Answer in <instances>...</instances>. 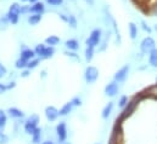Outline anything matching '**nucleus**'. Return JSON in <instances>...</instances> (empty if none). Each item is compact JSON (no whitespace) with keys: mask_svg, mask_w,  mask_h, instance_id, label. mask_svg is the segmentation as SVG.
Segmentation results:
<instances>
[{"mask_svg":"<svg viewBox=\"0 0 157 144\" xmlns=\"http://www.w3.org/2000/svg\"><path fill=\"white\" fill-rule=\"evenodd\" d=\"M21 9H22V6L20 4H17V2L11 4V6L9 9V12L6 15V17H7V20L11 24H17L18 18H20V13H21Z\"/></svg>","mask_w":157,"mask_h":144,"instance_id":"f257e3e1","label":"nucleus"},{"mask_svg":"<svg viewBox=\"0 0 157 144\" xmlns=\"http://www.w3.org/2000/svg\"><path fill=\"white\" fill-rule=\"evenodd\" d=\"M100 40H101V29H94L89 38L86 39V46H90V47H95L100 44Z\"/></svg>","mask_w":157,"mask_h":144,"instance_id":"f03ea898","label":"nucleus"},{"mask_svg":"<svg viewBox=\"0 0 157 144\" xmlns=\"http://www.w3.org/2000/svg\"><path fill=\"white\" fill-rule=\"evenodd\" d=\"M155 40L151 38V36H147V38H145L143 41H141V44H140V49H141V52L143 53H150L151 51H154L155 50Z\"/></svg>","mask_w":157,"mask_h":144,"instance_id":"7ed1b4c3","label":"nucleus"},{"mask_svg":"<svg viewBox=\"0 0 157 144\" xmlns=\"http://www.w3.org/2000/svg\"><path fill=\"white\" fill-rule=\"evenodd\" d=\"M98 76H99V70H98L95 67L89 66V67L85 69L84 77H85V81H86L88 84H93V82H95L96 79H98Z\"/></svg>","mask_w":157,"mask_h":144,"instance_id":"20e7f679","label":"nucleus"},{"mask_svg":"<svg viewBox=\"0 0 157 144\" xmlns=\"http://www.w3.org/2000/svg\"><path fill=\"white\" fill-rule=\"evenodd\" d=\"M56 132H57V138L61 143H63L67 138V128H66V124L65 122H60L56 127Z\"/></svg>","mask_w":157,"mask_h":144,"instance_id":"39448f33","label":"nucleus"},{"mask_svg":"<svg viewBox=\"0 0 157 144\" xmlns=\"http://www.w3.org/2000/svg\"><path fill=\"white\" fill-rule=\"evenodd\" d=\"M59 115H60V110H57L55 107L50 106V107H46V109H45V116L49 121H55Z\"/></svg>","mask_w":157,"mask_h":144,"instance_id":"423d86ee","label":"nucleus"},{"mask_svg":"<svg viewBox=\"0 0 157 144\" xmlns=\"http://www.w3.org/2000/svg\"><path fill=\"white\" fill-rule=\"evenodd\" d=\"M129 66L127 64V66H124V67H122L119 70H118L116 74H115V80L117 81V82H122V81H124L125 80V77L128 76V73H129Z\"/></svg>","mask_w":157,"mask_h":144,"instance_id":"0eeeda50","label":"nucleus"},{"mask_svg":"<svg viewBox=\"0 0 157 144\" xmlns=\"http://www.w3.org/2000/svg\"><path fill=\"white\" fill-rule=\"evenodd\" d=\"M105 93L106 96H110V97H113L118 93V84L117 81H112L110 82L106 87H105Z\"/></svg>","mask_w":157,"mask_h":144,"instance_id":"6e6552de","label":"nucleus"},{"mask_svg":"<svg viewBox=\"0 0 157 144\" xmlns=\"http://www.w3.org/2000/svg\"><path fill=\"white\" fill-rule=\"evenodd\" d=\"M135 106H136V101H132V102L128 104V107L125 108V110L123 111V114L121 115L119 121H122V120H124L127 116H129V115L133 113V110H134V108H135Z\"/></svg>","mask_w":157,"mask_h":144,"instance_id":"1a4fd4ad","label":"nucleus"},{"mask_svg":"<svg viewBox=\"0 0 157 144\" xmlns=\"http://www.w3.org/2000/svg\"><path fill=\"white\" fill-rule=\"evenodd\" d=\"M44 10H45L44 4H43V2H39V1L33 2V5L29 6V12H32V13H43Z\"/></svg>","mask_w":157,"mask_h":144,"instance_id":"9d476101","label":"nucleus"},{"mask_svg":"<svg viewBox=\"0 0 157 144\" xmlns=\"http://www.w3.org/2000/svg\"><path fill=\"white\" fill-rule=\"evenodd\" d=\"M36 57V52L34 50H31V49H25L22 52H21V58L26 59V61H31Z\"/></svg>","mask_w":157,"mask_h":144,"instance_id":"9b49d317","label":"nucleus"},{"mask_svg":"<svg viewBox=\"0 0 157 144\" xmlns=\"http://www.w3.org/2000/svg\"><path fill=\"white\" fill-rule=\"evenodd\" d=\"M27 21H28V23H29L31 26L38 24L40 21H41V13H32V15H29Z\"/></svg>","mask_w":157,"mask_h":144,"instance_id":"f8f14e48","label":"nucleus"},{"mask_svg":"<svg viewBox=\"0 0 157 144\" xmlns=\"http://www.w3.org/2000/svg\"><path fill=\"white\" fill-rule=\"evenodd\" d=\"M7 113H9V115L11 117H15V119H20V117L23 116V111L17 108H9L7 109Z\"/></svg>","mask_w":157,"mask_h":144,"instance_id":"ddd939ff","label":"nucleus"},{"mask_svg":"<svg viewBox=\"0 0 157 144\" xmlns=\"http://www.w3.org/2000/svg\"><path fill=\"white\" fill-rule=\"evenodd\" d=\"M54 53H55V49H54V46H46L40 58H43V59L50 58V57H52V56H54Z\"/></svg>","mask_w":157,"mask_h":144,"instance_id":"4468645a","label":"nucleus"},{"mask_svg":"<svg viewBox=\"0 0 157 144\" xmlns=\"http://www.w3.org/2000/svg\"><path fill=\"white\" fill-rule=\"evenodd\" d=\"M65 45H66L67 49H70V50H72V51H76V50L79 49V42L76 39H70V40H67V41L65 42Z\"/></svg>","mask_w":157,"mask_h":144,"instance_id":"2eb2a0df","label":"nucleus"},{"mask_svg":"<svg viewBox=\"0 0 157 144\" xmlns=\"http://www.w3.org/2000/svg\"><path fill=\"white\" fill-rule=\"evenodd\" d=\"M73 107H75V106H73V103H72V102H68V103H66V104H65V106H63L62 108L60 109V115L65 116V115L70 114Z\"/></svg>","mask_w":157,"mask_h":144,"instance_id":"dca6fc26","label":"nucleus"},{"mask_svg":"<svg viewBox=\"0 0 157 144\" xmlns=\"http://www.w3.org/2000/svg\"><path fill=\"white\" fill-rule=\"evenodd\" d=\"M45 42H46V45H49V46H55V45H57V44L60 42V38L56 35H50L45 39Z\"/></svg>","mask_w":157,"mask_h":144,"instance_id":"f3484780","label":"nucleus"},{"mask_svg":"<svg viewBox=\"0 0 157 144\" xmlns=\"http://www.w3.org/2000/svg\"><path fill=\"white\" fill-rule=\"evenodd\" d=\"M38 127H37V125H34V124H32V122H26V125H25V131L28 133V135H33V132L37 130Z\"/></svg>","mask_w":157,"mask_h":144,"instance_id":"a211bd4d","label":"nucleus"},{"mask_svg":"<svg viewBox=\"0 0 157 144\" xmlns=\"http://www.w3.org/2000/svg\"><path fill=\"white\" fill-rule=\"evenodd\" d=\"M149 62L152 67H157V49H155L154 51L150 52V58H149Z\"/></svg>","mask_w":157,"mask_h":144,"instance_id":"6ab92c4d","label":"nucleus"},{"mask_svg":"<svg viewBox=\"0 0 157 144\" xmlns=\"http://www.w3.org/2000/svg\"><path fill=\"white\" fill-rule=\"evenodd\" d=\"M129 34H130V38H132V39H135L136 35H138V27H136L135 23H133V22L129 23Z\"/></svg>","mask_w":157,"mask_h":144,"instance_id":"aec40b11","label":"nucleus"},{"mask_svg":"<svg viewBox=\"0 0 157 144\" xmlns=\"http://www.w3.org/2000/svg\"><path fill=\"white\" fill-rule=\"evenodd\" d=\"M112 108H113V103H111V102L104 108V110H102V117H104V119H107V117L110 116V114H111V111H112Z\"/></svg>","mask_w":157,"mask_h":144,"instance_id":"412c9836","label":"nucleus"},{"mask_svg":"<svg viewBox=\"0 0 157 144\" xmlns=\"http://www.w3.org/2000/svg\"><path fill=\"white\" fill-rule=\"evenodd\" d=\"M94 57V47H90V46H86L85 49V59L86 62H90Z\"/></svg>","mask_w":157,"mask_h":144,"instance_id":"4be33fe9","label":"nucleus"},{"mask_svg":"<svg viewBox=\"0 0 157 144\" xmlns=\"http://www.w3.org/2000/svg\"><path fill=\"white\" fill-rule=\"evenodd\" d=\"M5 125H6V115L5 111L0 109V132H4Z\"/></svg>","mask_w":157,"mask_h":144,"instance_id":"5701e85b","label":"nucleus"},{"mask_svg":"<svg viewBox=\"0 0 157 144\" xmlns=\"http://www.w3.org/2000/svg\"><path fill=\"white\" fill-rule=\"evenodd\" d=\"M27 64H28V61H26V59H23V58H21V57H20V58L16 61V63H15L16 68H18V69L27 68Z\"/></svg>","mask_w":157,"mask_h":144,"instance_id":"b1692460","label":"nucleus"},{"mask_svg":"<svg viewBox=\"0 0 157 144\" xmlns=\"http://www.w3.org/2000/svg\"><path fill=\"white\" fill-rule=\"evenodd\" d=\"M33 143L38 144L40 142V137H41V130L40 128H37L34 132H33Z\"/></svg>","mask_w":157,"mask_h":144,"instance_id":"393cba45","label":"nucleus"},{"mask_svg":"<svg viewBox=\"0 0 157 144\" xmlns=\"http://www.w3.org/2000/svg\"><path fill=\"white\" fill-rule=\"evenodd\" d=\"M45 45L44 44H39V45H37L36 46V49H34V52H36V55H38L41 57V55H43V52H44V50H45Z\"/></svg>","mask_w":157,"mask_h":144,"instance_id":"a878e982","label":"nucleus"},{"mask_svg":"<svg viewBox=\"0 0 157 144\" xmlns=\"http://www.w3.org/2000/svg\"><path fill=\"white\" fill-rule=\"evenodd\" d=\"M68 24H70L72 28H77V18H76L73 15H70V16H68Z\"/></svg>","mask_w":157,"mask_h":144,"instance_id":"bb28decb","label":"nucleus"},{"mask_svg":"<svg viewBox=\"0 0 157 144\" xmlns=\"http://www.w3.org/2000/svg\"><path fill=\"white\" fill-rule=\"evenodd\" d=\"M39 59H31V61H28V64H27V68L28 69H33V68H36L38 64H39Z\"/></svg>","mask_w":157,"mask_h":144,"instance_id":"cd10ccee","label":"nucleus"},{"mask_svg":"<svg viewBox=\"0 0 157 144\" xmlns=\"http://www.w3.org/2000/svg\"><path fill=\"white\" fill-rule=\"evenodd\" d=\"M28 122H32V124H34V125H37L38 126V122H39V116L38 115H36V114H33V115H31L29 117H28V120H27Z\"/></svg>","mask_w":157,"mask_h":144,"instance_id":"c85d7f7f","label":"nucleus"},{"mask_svg":"<svg viewBox=\"0 0 157 144\" xmlns=\"http://www.w3.org/2000/svg\"><path fill=\"white\" fill-rule=\"evenodd\" d=\"M7 142H9V137L4 132H0V144H6Z\"/></svg>","mask_w":157,"mask_h":144,"instance_id":"c756f323","label":"nucleus"},{"mask_svg":"<svg viewBox=\"0 0 157 144\" xmlns=\"http://www.w3.org/2000/svg\"><path fill=\"white\" fill-rule=\"evenodd\" d=\"M46 2L52 5V6H59V5H61L63 2V0H46Z\"/></svg>","mask_w":157,"mask_h":144,"instance_id":"7c9ffc66","label":"nucleus"},{"mask_svg":"<svg viewBox=\"0 0 157 144\" xmlns=\"http://www.w3.org/2000/svg\"><path fill=\"white\" fill-rule=\"evenodd\" d=\"M6 73H7V70H6L5 66L0 63V79H1V77H4V76L6 75Z\"/></svg>","mask_w":157,"mask_h":144,"instance_id":"2f4dec72","label":"nucleus"},{"mask_svg":"<svg viewBox=\"0 0 157 144\" xmlns=\"http://www.w3.org/2000/svg\"><path fill=\"white\" fill-rule=\"evenodd\" d=\"M127 103H128V98H127L125 96H123V97L119 99V107H125Z\"/></svg>","mask_w":157,"mask_h":144,"instance_id":"473e14b6","label":"nucleus"},{"mask_svg":"<svg viewBox=\"0 0 157 144\" xmlns=\"http://www.w3.org/2000/svg\"><path fill=\"white\" fill-rule=\"evenodd\" d=\"M71 102L73 103V106H75V107H79V106L82 104V101H80V98H78V97H75Z\"/></svg>","mask_w":157,"mask_h":144,"instance_id":"72a5a7b5","label":"nucleus"},{"mask_svg":"<svg viewBox=\"0 0 157 144\" xmlns=\"http://www.w3.org/2000/svg\"><path fill=\"white\" fill-rule=\"evenodd\" d=\"M149 92H150V95H152V96L157 97V85L152 86V87H151V88L149 90Z\"/></svg>","mask_w":157,"mask_h":144,"instance_id":"f704fd0d","label":"nucleus"},{"mask_svg":"<svg viewBox=\"0 0 157 144\" xmlns=\"http://www.w3.org/2000/svg\"><path fill=\"white\" fill-rule=\"evenodd\" d=\"M141 24H143V28H144V31H146V32H149V33L151 32V28H150V27H149V26H147L145 22H141Z\"/></svg>","mask_w":157,"mask_h":144,"instance_id":"c9c22d12","label":"nucleus"},{"mask_svg":"<svg viewBox=\"0 0 157 144\" xmlns=\"http://www.w3.org/2000/svg\"><path fill=\"white\" fill-rule=\"evenodd\" d=\"M7 88H6V85H4V84H0V95H2L5 91H6Z\"/></svg>","mask_w":157,"mask_h":144,"instance_id":"e433bc0d","label":"nucleus"},{"mask_svg":"<svg viewBox=\"0 0 157 144\" xmlns=\"http://www.w3.org/2000/svg\"><path fill=\"white\" fill-rule=\"evenodd\" d=\"M15 86H16V84H15V82H10L9 85H6V88H7V90H11V88H13Z\"/></svg>","mask_w":157,"mask_h":144,"instance_id":"4c0bfd02","label":"nucleus"},{"mask_svg":"<svg viewBox=\"0 0 157 144\" xmlns=\"http://www.w3.org/2000/svg\"><path fill=\"white\" fill-rule=\"evenodd\" d=\"M60 17H61V18H62L65 22H68V17H66L65 15H60Z\"/></svg>","mask_w":157,"mask_h":144,"instance_id":"58836bf2","label":"nucleus"},{"mask_svg":"<svg viewBox=\"0 0 157 144\" xmlns=\"http://www.w3.org/2000/svg\"><path fill=\"white\" fill-rule=\"evenodd\" d=\"M28 74H29V72H27V70H26V72H23L22 76H23V77H26V76H28Z\"/></svg>","mask_w":157,"mask_h":144,"instance_id":"ea45409f","label":"nucleus"},{"mask_svg":"<svg viewBox=\"0 0 157 144\" xmlns=\"http://www.w3.org/2000/svg\"><path fill=\"white\" fill-rule=\"evenodd\" d=\"M41 144H52V142H50V141H45V142H43Z\"/></svg>","mask_w":157,"mask_h":144,"instance_id":"a19ab883","label":"nucleus"},{"mask_svg":"<svg viewBox=\"0 0 157 144\" xmlns=\"http://www.w3.org/2000/svg\"><path fill=\"white\" fill-rule=\"evenodd\" d=\"M154 13H155V15L157 16V5L155 6V7H154Z\"/></svg>","mask_w":157,"mask_h":144,"instance_id":"79ce46f5","label":"nucleus"},{"mask_svg":"<svg viewBox=\"0 0 157 144\" xmlns=\"http://www.w3.org/2000/svg\"><path fill=\"white\" fill-rule=\"evenodd\" d=\"M23 1H29V2H37L38 0H23Z\"/></svg>","mask_w":157,"mask_h":144,"instance_id":"37998d69","label":"nucleus"},{"mask_svg":"<svg viewBox=\"0 0 157 144\" xmlns=\"http://www.w3.org/2000/svg\"><path fill=\"white\" fill-rule=\"evenodd\" d=\"M155 29H156V31H157V24H156V26H155Z\"/></svg>","mask_w":157,"mask_h":144,"instance_id":"c03bdc74","label":"nucleus"},{"mask_svg":"<svg viewBox=\"0 0 157 144\" xmlns=\"http://www.w3.org/2000/svg\"><path fill=\"white\" fill-rule=\"evenodd\" d=\"M98 144H100V143H98Z\"/></svg>","mask_w":157,"mask_h":144,"instance_id":"a18cd8bd","label":"nucleus"}]
</instances>
